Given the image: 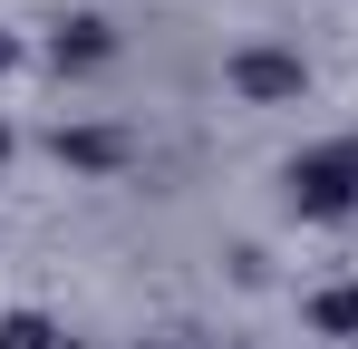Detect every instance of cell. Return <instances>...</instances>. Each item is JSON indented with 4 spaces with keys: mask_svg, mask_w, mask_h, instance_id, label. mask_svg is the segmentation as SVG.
Returning a JSON list of instances; mask_svg holds the SVG:
<instances>
[{
    "mask_svg": "<svg viewBox=\"0 0 358 349\" xmlns=\"http://www.w3.org/2000/svg\"><path fill=\"white\" fill-rule=\"evenodd\" d=\"M49 58H59V68H97V58H117V29H107L97 10H68L59 29H49Z\"/></svg>",
    "mask_w": 358,
    "mask_h": 349,
    "instance_id": "4",
    "label": "cell"
},
{
    "mask_svg": "<svg viewBox=\"0 0 358 349\" xmlns=\"http://www.w3.org/2000/svg\"><path fill=\"white\" fill-rule=\"evenodd\" d=\"M281 184H291V214H300V224H349V214H358V136L291 156Z\"/></svg>",
    "mask_w": 358,
    "mask_h": 349,
    "instance_id": "1",
    "label": "cell"
},
{
    "mask_svg": "<svg viewBox=\"0 0 358 349\" xmlns=\"http://www.w3.org/2000/svg\"><path fill=\"white\" fill-rule=\"evenodd\" d=\"M233 88L252 107H281V97L310 88V68H300V49H233Z\"/></svg>",
    "mask_w": 358,
    "mask_h": 349,
    "instance_id": "2",
    "label": "cell"
},
{
    "mask_svg": "<svg viewBox=\"0 0 358 349\" xmlns=\"http://www.w3.org/2000/svg\"><path fill=\"white\" fill-rule=\"evenodd\" d=\"M10 58H20V39H10V29H0V68H10Z\"/></svg>",
    "mask_w": 358,
    "mask_h": 349,
    "instance_id": "7",
    "label": "cell"
},
{
    "mask_svg": "<svg viewBox=\"0 0 358 349\" xmlns=\"http://www.w3.org/2000/svg\"><path fill=\"white\" fill-rule=\"evenodd\" d=\"M49 156L78 165V174H117V165H126V126H59Z\"/></svg>",
    "mask_w": 358,
    "mask_h": 349,
    "instance_id": "3",
    "label": "cell"
},
{
    "mask_svg": "<svg viewBox=\"0 0 358 349\" xmlns=\"http://www.w3.org/2000/svg\"><path fill=\"white\" fill-rule=\"evenodd\" d=\"M0 349H68V330L49 310H0Z\"/></svg>",
    "mask_w": 358,
    "mask_h": 349,
    "instance_id": "6",
    "label": "cell"
},
{
    "mask_svg": "<svg viewBox=\"0 0 358 349\" xmlns=\"http://www.w3.org/2000/svg\"><path fill=\"white\" fill-rule=\"evenodd\" d=\"M310 330L320 340H358V282H320L310 291Z\"/></svg>",
    "mask_w": 358,
    "mask_h": 349,
    "instance_id": "5",
    "label": "cell"
},
{
    "mask_svg": "<svg viewBox=\"0 0 358 349\" xmlns=\"http://www.w3.org/2000/svg\"><path fill=\"white\" fill-rule=\"evenodd\" d=\"M0 156H10V126H0Z\"/></svg>",
    "mask_w": 358,
    "mask_h": 349,
    "instance_id": "8",
    "label": "cell"
}]
</instances>
